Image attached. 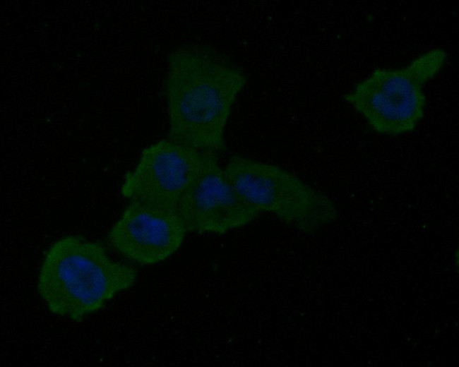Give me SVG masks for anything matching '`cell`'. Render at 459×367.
I'll return each mask as SVG.
<instances>
[{"label":"cell","mask_w":459,"mask_h":367,"mask_svg":"<svg viewBox=\"0 0 459 367\" xmlns=\"http://www.w3.org/2000/svg\"><path fill=\"white\" fill-rule=\"evenodd\" d=\"M223 170L246 203L301 232L313 234L338 217L328 197L281 167L234 155Z\"/></svg>","instance_id":"3957f363"},{"label":"cell","mask_w":459,"mask_h":367,"mask_svg":"<svg viewBox=\"0 0 459 367\" xmlns=\"http://www.w3.org/2000/svg\"><path fill=\"white\" fill-rule=\"evenodd\" d=\"M217 155L209 153L177 205L187 231L223 234L250 223L259 214L234 191Z\"/></svg>","instance_id":"8992f818"},{"label":"cell","mask_w":459,"mask_h":367,"mask_svg":"<svg viewBox=\"0 0 459 367\" xmlns=\"http://www.w3.org/2000/svg\"><path fill=\"white\" fill-rule=\"evenodd\" d=\"M246 82L244 72L213 48L174 49L165 85L169 139L201 150L224 151L226 125Z\"/></svg>","instance_id":"6da1fadb"},{"label":"cell","mask_w":459,"mask_h":367,"mask_svg":"<svg viewBox=\"0 0 459 367\" xmlns=\"http://www.w3.org/2000/svg\"><path fill=\"white\" fill-rule=\"evenodd\" d=\"M447 54L434 48L400 68H376L344 95L345 100L376 133L412 131L424 114V84L443 68Z\"/></svg>","instance_id":"277c9868"},{"label":"cell","mask_w":459,"mask_h":367,"mask_svg":"<svg viewBox=\"0 0 459 367\" xmlns=\"http://www.w3.org/2000/svg\"><path fill=\"white\" fill-rule=\"evenodd\" d=\"M137 271L111 258L99 243L66 235L46 251L37 289L53 314L80 322L131 287Z\"/></svg>","instance_id":"7a4b0ae2"},{"label":"cell","mask_w":459,"mask_h":367,"mask_svg":"<svg viewBox=\"0 0 459 367\" xmlns=\"http://www.w3.org/2000/svg\"><path fill=\"white\" fill-rule=\"evenodd\" d=\"M210 152L169 139L158 140L143 150L135 167L125 174L121 193L130 201L177 209Z\"/></svg>","instance_id":"5b68a950"},{"label":"cell","mask_w":459,"mask_h":367,"mask_svg":"<svg viewBox=\"0 0 459 367\" xmlns=\"http://www.w3.org/2000/svg\"><path fill=\"white\" fill-rule=\"evenodd\" d=\"M186 232L177 209L132 200L111 228L107 241L125 258L151 265L177 251Z\"/></svg>","instance_id":"52a82bcc"}]
</instances>
